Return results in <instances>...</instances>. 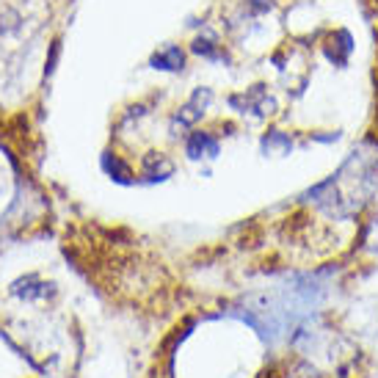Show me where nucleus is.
<instances>
[{
    "mask_svg": "<svg viewBox=\"0 0 378 378\" xmlns=\"http://www.w3.org/2000/svg\"><path fill=\"white\" fill-rule=\"evenodd\" d=\"M320 50L326 56V61L337 69H345L353 50H356V42H353V34L348 28H331L326 31V36L320 39Z\"/></svg>",
    "mask_w": 378,
    "mask_h": 378,
    "instance_id": "f257e3e1",
    "label": "nucleus"
},
{
    "mask_svg": "<svg viewBox=\"0 0 378 378\" xmlns=\"http://www.w3.org/2000/svg\"><path fill=\"white\" fill-rule=\"evenodd\" d=\"M191 50L197 56H202V58H210V61L219 58V56H224V45L216 36H197L194 45H191Z\"/></svg>",
    "mask_w": 378,
    "mask_h": 378,
    "instance_id": "7ed1b4c3",
    "label": "nucleus"
},
{
    "mask_svg": "<svg viewBox=\"0 0 378 378\" xmlns=\"http://www.w3.org/2000/svg\"><path fill=\"white\" fill-rule=\"evenodd\" d=\"M152 64H155V69L177 72V69H182V64H185V53H182L179 47H163L160 53H155Z\"/></svg>",
    "mask_w": 378,
    "mask_h": 378,
    "instance_id": "f03ea898",
    "label": "nucleus"
},
{
    "mask_svg": "<svg viewBox=\"0 0 378 378\" xmlns=\"http://www.w3.org/2000/svg\"><path fill=\"white\" fill-rule=\"evenodd\" d=\"M263 146H265V152H274V149L279 146L282 155H290V149H293V138H290L287 133H282V130H265V135H263Z\"/></svg>",
    "mask_w": 378,
    "mask_h": 378,
    "instance_id": "20e7f679",
    "label": "nucleus"
}]
</instances>
